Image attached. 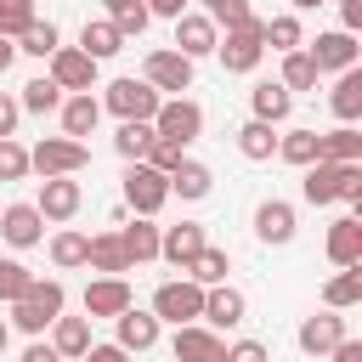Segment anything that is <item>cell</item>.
I'll list each match as a JSON object with an SVG mask.
<instances>
[{
  "mask_svg": "<svg viewBox=\"0 0 362 362\" xmlns=\"http://www.w3.org/2000/svg\"><path fill=\"white\" fill-rule=\"evenodd\" d=\"M226 272H232V255L215 249V243H204V249L192 255V266H187V277L204 283V288H209V283H226Z\"/></svg>",
  "mask_w": 362,
  "mask_h": 362,
  "instance_id": "34",
  "label": "cell"
},
{
  "mask_svg": "<svg viewBox=\"0 0 362 362\" xmlns=\"http://www.w3.org/2000/svg\"><path fill=\"white\" fill-rule=\"evenodd\" d=\"M243 311H249V300H243L232 283H209V288H204V311H198V317H204L209 328H238Z\"/></svg>",
  "mask_w": 362,
  "mask_h": 362,
  "instance_id": "16",
  "label": "cell"
},
{
  "mask_svg": "<svg viewBox=\"0 0 362 362\" xmlns=\"http://www.w3.org/2000/svg\"><path fill=\"white\" fill-rule=\"evenodd\" d=\"M28 23H34V0H0V34L6 40H17Z\"/></svg>",
  "mask_w": 362,
  "mask_h": 362,
  "instance_id": "46",
  "label": "cell"
},
{
  "mask_svg": "<svg viewBox=\"0 0 362 362\" xmlns=\"http://www.w3.org/2000/svg\"><path fill=\"white\" fill-rule=\"evenodd\" d=\"M328 362H362V339H351V334H345V339L328 351Z\"/></svg>",
  "mask_w": 362,
  "mask_h": 362,
  "instance_id": "52",
  "label": "cell"
},
{
  "mask_svg": "<svg viewBox=\"0 0 362 362\" xmlns=\"http://www.w3.org/2000/svg\"><path fill=\"white\" fill-rule=\"evenodd\" d=\"M17 119H23L17 96H6V90H0V136H17Z\"/></svg>",
  "mask_w": 362,
  "mask_h": 362,
  "instance_id": "49",
  "label": "cell"
},
{
  "mask_svg": "<svg viewBox=\"0 0 362 362\" xmlns=\"http://www.w3.org/2000/svg\"><path fill=\"white\" fill-rule=\"evenodd\" d=\"M113 147H119V158H147V147H153V119H119V136H113Z\"/></svg>",
  "mask_w": 362,
  "mask_h": 362,
  "instance_id": "33",
  "label": "cell"
},
{
  "mask_svg": "<svg viewBox=\"0 0 362 362\" xmlns=\"http://www.w3.org/2000/svg\"><path fill=\"white\" fill-rule=\"evenodd\" d=\"M249 107H255V119H266V124H283V119L294 113V90H283L277 79H260V85L249 90Z\"/></svg>",
  "mask_w": 362,
  "mask_h": 362,
  "instance_id": "28",
  "label": "cell"
},
{
  "mask_svg": "<svg viewBox=\"0 0 362 362\" xmlns=\"http://www.w3.org/2000/svg\"><path fill=\"white\" fill-rule=\"evenodd\" d=\"M277 158L294 164V170L317 164V130H288V136H277Z\"/></svg>",
  "mask_w": 362,
  "mask_h": 362,
  "instance_id": "38",
  "label": "cell"
},
{
  "mask_svg": "<svg viewBox=\"0 0 362 362\" xmlns=\"http://www.w3.org/2000/svg\"><path fill=\"white\" fill-rule=\"evenodd\" d=\"M221 356H226V345H221L215 328H204V322L175 328V362H221Z\"/></svg>",
  "mask_w": 362,
  "mask_h": 362,
  "instance_id": "18",
  "label": "cell"
},
{
  "mask_svg": "<svg viewBox=\"0 0 362 362\" xmlns=\"http://www.w3.org/2000/svg\"><path fill=\"white\" fill-rule=\"evenodd\" d=\"M153 136H164V141H198L204 136V107L192 102V96H170V102H158V113H153Z\"/></svg>",
  "mask_w": 362,
  "mask_h": 362,
  "instance_id": "5",
  "label": "cell"
},
{
  "mask_svg": "<svg viewBox=\"0 0 362 362\" xmlns=\"http://www.w3.org/2000/svg\"><path fill=\"white\" fill-rule=\"evenodd\" d=\"M317 158H328V164H362V130L356 124H334L328 136H317Z\"/></svg>",
  "mask_w": 362,
  "mask_h": 362,
  "instance_id": "29",
  "label": "cell"
},
{
  "mask_svg": "<svg viewBox=\"0 0 362 362\" xmlns=\"http://www.w3.org/2000/svg\"><path fill=\"white\" fill-rule=\"evenodd\" d=\"M51 266H57V272L85 266V232H57V238H51Z\"/></svg>",
  "mask_w": 362,
  "mask_h": 362,
  "instance_id": "41",
  "label": "cell"
},
{
  "mask_svg": "<svg viewBox=\"0 0 362 362\" xmlns=\"http://www.w3.org/2000/svg\"><path fill=\"white\" fill-rule=\"evenodd\" d=\"M96 102H102V107H113L119 119H153L164 96H158V90L147 85V79H113V85H107V90H102Z\"/></svg>",
  "mask_w": 362,
  "mask_h": 362,
  "instance_id": "8",
  "label": "cell"
},
{
  "mask_svg": "<svg viewBox=\"0 0 362 362\" xmlns=\"http://www.w3.org/2000/svg\"><path fill=\"white\" fill-rule=\"evenodd\" d=\"M294 339H300V351H305V356H328V351H334V345L345 339V317H339V311H322V317H305Z\"/></svg>",
  "mask_w": 362,
  "mask_h": 362,
  "instance_id": "19",
  "label": "cell"
},
{
  "mask_svg": "<svg viewBox=\"0 0 362 362\" xmlns=\"http://www.w3.org/2000/svg\"><path fill=\"white\" fill-rule=\"evenodd\" d=\"M317 79H322V74H317V62H311L305 45H300V51H283V79H277L283 90H311Z\"/></svg>",
  "mask_w": 362,
  "mask_h": 362,
  "instance_id": "36",
  "label": "cell"
},
{
  "mask_svg": "<svg viewBox=\"0 0 362 362\" xmlns=\"http://www.w3.org/2000/svg\"><path fill=\"white\" fill-rule=\"evenodd\" d=\"M85 164H90V147L74 141V136H45L28 153V170H40V175H79Z\"/></svg>",
  "mask_w": 362,
  "mask_h": 362,
  "instance_id": "6",
  "label": "cell"
},
{
  "mask_svg": "<svg viewBox=\"0 0 362 362\" xmlns=\"http://www.w3.org/2000/svg\"><path fill=\"white\" fill-rule=\"evenodd\" d=\"M317 6H328V0H294V11H317Z\"/></svg>",
  "mask_w": 362,
  "mask_h": 362,
  "instance_id": "56",
  "label": "cell"
},
{
  "mask_svg": "<svg viewBox=\"0 0 362 362\" xmlns=\"http://www.w3.org/2000/svg\"><path fill=\"white\" fill-rule=\"evenodd\" d=\"M11 62H17V40H6V34H0V74H6Z\"/></svg>",
  "mask_w": 362,
  "mask_h": 362,
  "instance_id": "55",
  "label": "cell"
},
{
  "mask_svg": "<svg viewBox=\"0 0 362 362\" xmlns=\"http://www.w3.org/2000/svg\"><path fill=\"white\" fill-rule=\"evenodd\" d=\"M96 124H102V102H96L90 90H74V96L62 102V136L85 141V136H90Z\"/></svg>",
  "mask_w": 362,
  "mask_h": 362,
  "instance_id": "24",
  "label": "cell"
},
{
  "mask_svg": "<svg viewBox=\"0 0 362 362\" xmlns=\"http://www.w3.org/2000/svg\"><path fill=\"white\" fill-rule=\"evenodd\" d=\"M17 107H23V113H51V107H62V85H57L51 74H40V79H28V85H23Z\"/></svg>",
  "mask_w": 362,
  "mask_h": 362,
  "instance_id": "37",
  "label": "cell"
},
{
  "mask_svg": "<svg viewBox=\"0 0 362 362\" xmlns=\"http://www.w3.org/2000/svg\"><path fill=\"white\" fill-rule=\"evenodd\" d=\"M124 204H130L136 215H158V209L170 204V175L136 158V164L124 170Z\"/></svg>",
  "mask_w": 362,
  "mask_h": 362,
  "instance_id": "7",
  "label": "cell"
},
{
  "mask_svg": "<svg viewBox=\"0 0 362 362\" xmlns=\"http://www.w3.org/2000/svg\"><path fill=\"white\" fill-rule=\"evenodd\" d=\"M79 362H130V351H119V345H96V339H90V351H85Z\"/></svg>",
  "mask_w": 362,
  "mask_h": 362,
  "instance_id": "50",
  "label": "cell"
},
{
  "mask_svg": "<svg viewBox=\"0 0 362 362\" xmlns=\"http://www.w3.org/2000/svg\"><path fill=\"white\" fill-rule=\"evenodd\" d=\"M328 107H334V119H339V124H356V119H362V68H345V74L334 79Z\"/></svg>",
  "mask_w": 362,
  "mask_h": 362,
  "instance_id": "27",
  "label": "cell"
},
{
  "mask_svg": "<svg viewBox=\"0 0 362 362\" xmlns=\"http://www.w3.org/2000/svg\"><path fill=\"white\" fill-rule=\"evenodd\" d=\"M113 328H119V351H130V356H136V351H153V345H158V328H164V322H158L153 311L124 305V311L113 317Z\"/></svg>",
  "mask_w": 362,
  "mask_h": 362,
  "instance_id": "17",
  "label": "cell"
},
{
  "mask_svg": "<svg viewBox=\"0 0 362 362\" xmlns=\"http://www.w3.org/2000/svg\"><path fill=\"white\" fill-rule=\"evenodd\" d=\"M141 6H147V17H170V23L187 11V0H141Z\"/></svg>",
  "mask_w": 362,
  "mask_h": 362,
  "instance_id": "53",
  "label": "cell"
},
{
  "mask_svg": "<svg viewBox=\"0 0 362 362\" xmlns=\"http://www.w3.org/2000/svg\"><path fill=\"white\" fill-rule=\"evenodd\" d=\"M305 51H311L317 74H345V68H356V57H362L356 34H345V28H328V34H317Z\"/></svg>",
  "mask_w": 362,
  "mask_h": 362,
  "instance_id": "10",
  "label": "cell"
},
{
  "mask_svg": "<svg viewBox=\"0 0 362 362\" xmlns=\"http://www.w3.org/2000/svg\"><path fill=\"white\" fill-rule=\"evenodd\" d=\"M215 40H221V28H215L204 11H181V17H175V51H181V57L198 62V57L215 51Z\"/></svg>",
  "mask_w": 362,
  "mask_h": 362,
  "instance_id": "15",
  "label": "cell"
},
{
  "mask_svg": "<svg viewBox=\"0 0 362 362\" xmlns=\"http://www.w3.org/2000/svg\"><path fill=\"white\" fill-rule=\"evenodd\" d=\"M260 40H266L272 51H300V45H305V34H300V17H294V11L272 17V23L260 28Z\"/></svg>",
  "mask_w": 362,
  "mask_h": 362,
  "instance_id": "39",
  "label": "cell"
},
{
  "mask_svg": "<svg viewBox=\"0 0 362 362\" xmlns=\"http://www.w3.org/2000/svg\"><path fill=\"white\" fill-rule=\"evenodd\" d=\"M204 243H209V238H204V226H198V221L158 226V260H170L175 272H187V266H192V255H198Z\"/></svg>",
  "mask_w": 362,
  "mask_h": 362,
  "instance_id": "12",
  "label": "cell"
},
{
  "mask_svg": "<svg viewBox=\"0 0 362 362\" xmlns=\"http://www.w3.org/2000/svg\"><path fill=\"white\" fill-rule=\"evenodd\" d=\"M260 17H249L243 28H226V40H215V57H221V68L226 74H255L260 68V57H266V40H260Z\"/></svg>",
  "mask_w": 362,
  "mask_h": 362,
  "instance_id": "3",
  "label": "cell"
},
{
  "mask_svg": "<svg viewBox=\"0 0 362 362\" xmlns=\"http://www.w3.org/2000/svg\"><path fill=\"white\" fill-rule=\"evenodd\" d=\"M85 266L102 272V277H124V272H130V255H124L119 232H96V238H85Z\"/></svg>",
  "mask_w": 362,
  "mask_h": 362,
  "instance_id": "21",
  "label": "cell"
},
{
  "mask_svg": "<svg viewBox=\"0 0 362 362\" xmlns=\"http://www.w3.org/2000/svg\"><path fill=\"white\" fill-rule=\"evenodd\" d=\"M198 311H204V283H192V277H170V283H158L153 288V317L158 322H198Z\"/></svg>",
  "mask_w": 362,
  "mask_h": 362,
  "instance_id": "4",
  "label": "cell"
},
{
  "mask_svg": "<svg viewBox=\"0 0 362 362\" xmlns=\"http://www.w3.org/2000/svg\"><path fill=\"white\" fill-rule=\"evenodd\" d=\"M79 51H85L90 62H107V57H119V51H124V40H119L113 17H96V23H85V28H79Z\"/></svg>",
  "mask_w": 362,
  "mask_h": 362,
  "instance_id": "30",
  "label": "cell"
},
{
  "mask_svg": "<svg viewBox=\"0 0 362 362\" xmlns=\"http://www.w3.org/2000/svg\"><path fill=\"white\" fill-rule=\"evenodd\" d=\"M255 238L260 243H294V204H283V198H266L260 209H255Z\"/></svg>",
  "mask_w": 362,
  "mask_h": 362,
  "instance_id": "20",
  "label": "cell"
},
{
  "mask_svg": "<svg viewBox=\"0 0 362 362\" xmlns=\"http://www.w3.org/2000/svg\"><path fill=\"white\" fill-rule=\"evenodd\" d=\"M102 6H107V11H119V6H130V0H102Z\"/></svg>",
  "mask_w": 362,
  "mask_h": 362,
  "instance_id": "58",
  "label": "cell"
},
{
  "mask_svg": "<svg viewBox=\"0 0 362 362\" xmlns=\"http://www.w3.org/2000/svg\"><path fill=\"white\" fill-rule=\"evenodd\" d=\"M147 23H153V17H147V6H141V0H130V6H119V11H113L119 40H141V34H147Z\"/></svg>",
  "mask_w": 362,
  "mask_h": 362,
  "instance_id": "44",
  "label": "cell"
},
{
  "mask_svg": "<svg viewBox=\"0 0 362 362\" xmlns=\"http://www.w3.org/2000/svg\"><path fill=\"white\" fill-rule=\"evenodd\" d=\"M300 192H305V204H334V198H345L351 215H356V209H362V164H328V158H317V164H305Z\"/></svg>",
  "mask_w": 362,
  "mask_h": 362,
  "instance_id": "1",
  "label": "cell"
},
{
  "mask_svg": "<svg viewBox=\"0 0 362 362\" xmlns=\"http://www.w3.org/2000/svg\"><path fill=\"white\" fill-rule=\"evenodd\" d=\"M328 260L334 266H362V221L356 215H339L328 226Z\"/></svg>",
  "mask_w": 362,
  "mask_h": 362,
  "instance_id": "25",
  "label": "cell"
},
{
  "mask_svg": "<svg viewBox=\"0 0 362 362\" xmlns=\"http://www.w3.org/2000/svg\"><path fill=\"white\" fill-rule=\"evenodd\" d=\"M62 305H68V294H62V283L57 277H34L28 283V294L23 300H11V328H23V334H45L57 317H62Z\"/></svg>",
  "mask_w": 362,
  "mask_h": 362,
  "instance_id": "2",
  "label": "cell"
},
{
  "mask_svg": "<svg viewBox=\"0 0 362 362\" xmlns=\"http://www.w3.org/2000/svg\"><path fill=\"white\" fill-rule=\"evenodd\" d=\"M51 79L62 90H96V62L79 51V45H57L51 51Z\"/></svg>",
  "mask_w": 362,
  "mask_h": 362,
  "instance_id": "13",
  "label": "cell"
},
{
  "mask_svg": "<svg viewBox=\"0 0 362 362\" xmlns=\"http://www.w3.org/2000/svg\"><path fill=\"white\" fill-rule=\"evenodd\" d=\"M181 158H187V147H181V141H164V136H153V147H147V158H141V164H153V170H164V175H170Z\"/></svg>",
  "mask_w": 362,
  "mask_h": 362,
  "instance_id": "47",
  "label": "cell"
},
{
  "mask_svg": "<svg viewBox=\"0 0 362 362\" xmlns=\"http://www.w3.org/2000/svg\"><path fill=\"white\" fill-rule=\"evenodd\" d=\"M79 204H85V192H79V181H74V175H45V181H40L34 209H40L45 221H74V215H79Z\"/></svg>",
  "mask_w": 362,
  "mask_h": 362,
  "instance_id": "11",
  "label": "cell"
},
{
  "mask_svg": "<svg viewBox=\"0 0 362 362\" xmlns=\"http://www.w3.org/2000/svg\"><path fill=\"white\" fill-rule=\"evenodd\" d=\"M6 345H11V322H0V351H6Z\"/></svg>",
  "mask_w": 362,
  "mask_h": 362,
  "instance_id": "57",
  "label": "cell"
},
{
  "mask_svg": "<svg viewBox=\"0 0 362 362\" xmlns=\"http://www.w3.org/2000/svg\"><path fill=\"white\" fill-rule=\"evenodd\" d=\"M339 28H345V34L362 28V0H339Z\"/></svg>",
  "mask_w": 362,
  "mask_h": 362,
  "instance_id": "51",
  "label": "cell"
},
{
  "mask_svg": "<svg viewBox=\"0 0 362 362\" xmlns=\"http://www.w3.org/2000/svg\"><path fill=\"white\" fill-rule=\"evenodd\" d=\"M215 192V170L209 164H198V158H181L175 170H170V198H187V204H198V198H209Z\"/></svg>",
  "mask_w": 362,
  "mask_h": 362,
  "instance_id": "23",
  "label": "cell"
},
{
  "mask_svg": "<svg viewBox=\"0 0 362 362\" xmlns=\"http://www.w3.org/2000/svg\"><path fill=\"white\" fill-rule=\"evenodd\" d=\"M204 17H209L215 28H243L255 11H249V0H204Z\"/></svg>",
  "mask_w": 362,
  "mask_h": 362,
  "instance_id": "42",
  "label": "cell"
},
{
  "mask_svg": "<svg viewBox=\"0 0 362 362\" xmlns=\"http://www.w3.org/2000/svg\"><path fill=\"white\" fill-rule=\"evenodd\" d=\"M23 175H28V147L0 136V181H23Z\"/></svg>",
  "mask_w": 362,
  "mask_h": 362,
  "instance_id": "45",
  "label": "cell"
},
{
  "mask_svg": "<svg viewBox=\"0 0 362 362\" xmlns=\"http://www.w3.org/2000/svg\"><path fill=\"white\" fill-rule=\"evenodd\" d=\"M51 351L62 362H79L90 351V317H57L51 322Z\"/></svg>",
  "mask_w": 362,
  "mask_h": 362,
  "instance_id": "26",
  "label": "cell"
},
{
  "mask_svg": "<svg viewBox=\"0 0 362 362\" xmlns=\"http://www.w3.org/2000/svg\"><path fill=\"white\" fill-rule=\"evenodd\" d=\"M23 362H62V356H57V351H51V345H45V339H34V345H28V351H23Z\"/></svg>",
  "mask_w": 362,
  "mask_h": 362,
  "instance_id": "54",
  "label": "cell"
},
{
  "mask_svg": "<svg viewBox=\"0 0 362 362\" xmlns=\"http://www.w3.org/2000/svg\"><path fill=\"white\" fill-rule=\"evenodd\" d=\"M57 45H62L57 23H40V17H34V23L23 28V34H17V51H28V57H51Z\"/></svg>",
  "mask_w": 362,
  "mask_h": 362,
  "instance_id": "40",
  "label": "cell"
},
{
  "mask_svg": "<svg viewBox=\"0 0 362 362\" xmlns=\"http://www.w3.org/2000/svg\"><path fill=\"white\" fill-rule=\"evenodd\" d=\"M119 243H124L130 266H141V260H158V226H153V215H136L130 226H119Z\"/></svg>",
  "mask_w": 362,
  "mask_h": 362,
  "instance_id": "32",
  "label": "cell"
},
{
  "mask_svg": "<svg viewBox=\"0 0 362 362\" xmlns=\"http://www.w3.org/2000/svg\"><path fill=\"white\" fill-rule=\"evenodd\" d=\"M322 300H328V311H351V305H362V272H356V266H339V277H328Z\"/></svg>",
  "mask_w": 362,
  "mask_h": 362,
  "instance_id": "35",
  "label": "cell"
},
{
  "mask_svg": "<svg viewBox=\"0 0 362 362\" xmlns=\"http://www.w3.org/2000/svg\"><path fill=\"white\" fill-rule=\"evenodd\" d=\"M124 305H136L124 277H96V283L85 288V317H90V322H96V317H119Z\"/></svg>",
  "mask_w": 362,
  "mask_h": 362,
  "instance_id": "22",
  "label": "cell"
},
{
  "mask_svg": "<svg viewBox=\"0 0 362 362\" xmlns=\"http://www.w3.org/2000/svg\"><path fill=\"white\" fill-rule=\"evenodd\" d=\"M28 283H34V272L23 266V260H0V300L11 305V300H23L28 294Z\"/></svg>",
  "mask_w": 362,
  "mask_h": 362,
  "instance_id": "43",
  "label": "cell"
},
{
  "mask_svg": "<svg viewBox=\"0 0 362 362\" xmlns=\"http://www.w3.org/2000/svg\"><path fill=\"white\" fill-rule=\"evenodd\" d=\"M221 362H272V351H266L260 339H238V345H226Z\"/></svg>",
  "mask_w": 362,
  "mask_h": 362,
  "instance_id": "48",
  "label": "cell"
},
{
  "mask_svg": "<svg viewBox=\"0 0 362 362\" xmlns=\"http://www.w3.org/2000/svg\"><path fill=\"white\" fill-rule=\"evenodd\" d=\"M141 79L153 85V90H192V57H181L175 45L170 51H147V62H141Z\"/></svg>",
  "mask_w": 362,
  "mask_h": 362,
  "instance_id": "9",
  "label": "cell"
},
{
  "mask_svg": "<svg viewBox=\"0 0 362 362\" xmlns=\"http://www.w3.org/2000/svg\"><path fill=\"white\" fill-rule=\"evenodd\" d=\"M0 238H6L11 249H34V243L45 238V215H40L34 204H6V209H0Z\"/></svg>",
  "mask_w": 362,
  "mask_h": 362,
  "instance_id": "14",
  "label": "cell"
},
{
  "mask_svg": "<svg viewBox=\"0 0 362 362\" xmlns=\"http://www.w3.org/2000/svg\"><path fill=\"white\" fill-rule=\"evenodd\" d=\"M238 153H243L249 164H266V158H277V124H266V119H249V124H238Z\"/></svg>",
  "mask_w": 362,
  "mask_h": 362,
  "instance_id": "31",
  "label": "cell"
}]
</instances>
